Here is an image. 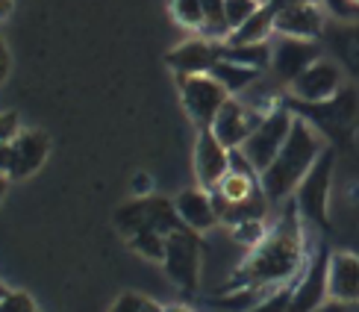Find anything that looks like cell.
<instances>
[{
  "instance_id": "60d3db41",
  "label": "cell",
  "mask_w": 359,
  "mask_h": 312,
  "mask_svg": "<svg viewBox=\"0 0 359 312\" xmlns=\"http://www.w3.org/2000/svg\"><path fill=\"white\" fill-rule=\"evenodd\" d=\"M351 309H353V312H359V301H353V304H351Z\"/></svg>"
},
{
  "instance_id": "6da1fadb",
  "label": "cell",
  "mask_w": 359,
  "mask_h": 312,
  "mask_svg": "<svg viewBox=\"0 0 359 312\" xmlns=\"http://www.w3.org/2000/svg\"><path fill=\"white\" fill-rule=\"evenodd\" d=\"M297 203H292L280 224L250 250L245 265L236 271L230 289H265L283 286L301 271L304 262V236L297 224Z\"/></svg>"
},
{
  "instance_id": "ab89813d",
  "label": "cell",
  "mask_w": 359,
  "mask_h": 312,
  "mask_svg": "<svg viewBox=\"0 0 359 312\" xmlns=\"http://www.w3.org/2000/svg\"><path fill=\"white\" fill-rule=\"evenodd\" d=\"M6 294H9V289H6L4 283H0V301H4V298H6Z\"/></svg>"
},
{
  "instance_id": "7402d4cb",
  "label": "cell",
  "mask_w": 359,
  "mask_h": 312,
  "mask_svg": "<svg viewBox=\"0 0 359 312\" xmlns=\"http://www.w3.org/2000/svg\"><path fill=\"white\" fill-rule=\"evenodd\" d=\"M201 6H203V18H206L203 33L227 41L230 27H227V18H224V0H201Z\"/></svg>"
},
{
  "instance_id": "d6a6232c",
  "label": "cell",
  "mask_w": 359,
  "mask_h": 312,
  "mask_svg": "<svg viewBox=\"0 0 359 312\" xmlns=\"http://www.w3.org/2000/svg\"><path fill=\"white\" fill-rule=\"evenodd\" d=\"M330 4V9L336 15H341V18H353V15H359V6L353 4V0H327Z\"/></svg>"
},
{
  "instance_id": "4dcf8cb0",
  "label": "cell",
  "mask_w": 359,
  "mask_h": 312,
  "mask_svg": "<svg viewBox=\"0 0 359 312\" xmlns=\"http://www.w3.org/2000/svg\"><path fill=\"white\" fill-rule=\"evenodd\" d=\"M142 306H144V298H142V294L127 292V294H121V298L112 304L109 312H142Z\"/></svg>"
},
{
  "instance_id": "f1b7e54d",
  "label": "cell",
  "mask_w": 359,
  "mask_h": 312,
  "mask_svg": "<svg viewBox=\"0 0 359 312\" xmlns=\"http://www.w3.org/2000/svg\"><path fill=\"white\" fill-rule=\"evenodd\" d=\"M18 136H21L18 112H0V144H12Z\"/></svg>"
},
{
  "instance_id": "d6986e66",
  "label": "cell",
  "mask_w": 359,
  "mask_h": 312,
  "mask_svg": "<svg viewBox=\"0 0 359 312\" xmlns=\"http://www.w3.org/2000/svg\"><path fill=\"white\" fill-rule=\"evenodd\" d=\"M221 59H230L236 65L245 68H268L271 65V44L259 41V44H224L221 41Z\"/></svg>"
},
{
  "instance_id": "52a82bcc",
  "label": "cell",
  "mask_w": 359,
  "mask_h": 312,
  "mask_svg": "<svg viewBox=\"0 0 359 312\" xmlns=\"http://www.w3.org/2000/svg\"><path fill=\"white\" fill-rule=\"evenodd\" d=\"M292 124H294V115L289 109H268L262 124L250 133V139L242 144L245 156L253 162V168H257L259 174L271 165V162L277 159V154L283 151V144H286L289 133H292Z\"/></svg>"
},
{
  "instance_id": "7c38bea8",
  "label": "cell",
  "mask_w": 359,
  "mask_h": 312,
  "mask_svg": "<svg viewBox=\"0 0 359 312\" xmlns=\"http://www.w3.org/2000/svg\"><path fill=\"white\" fill-rule=\"evenodd\" d=\"M341 88V68L333 59H318L292 83V95L301 103H327Z\"/></svg>"
},
{
  "instance_id": "44dd1931",
  "label": "cell",
  "mask_w": 359,
  "mask_h": 312,
  "mask_svg": "<svg viewBox=\"0 0 359 312\" xmlns=\"http://www.w3.org/2000/svg\"><path fill=\"white\" fill-rule=\"evenodd\" d=\"M259 177H245V174H227L221 180V186L212 191V195L221 201V203H238V201H248L259 191Z\"/></svg>"
},
{
  "instance_id": "8992f818",
  "label": "cell",
  "mask_w": 359,
  "mask_h": 312,
  "mask_svg": "<svg viewBox=\"0 0 359 312\" xmlns=\"http://www.w3.org/2000/svg\"><path fill=\"white\" fill-rule=\"evenodd\" d=\"M180 83V97H183V107L189 112V118L201 130H209L212 121L218 118L221 107L227 103L233 95L224 88L212 74H198V77H177Z\"/></svg>"
},
{
  "instance_id": "5bb4252c",
  "label": "cell",
  "mask_w": 359,
  "mask_h": 312,
  "mask_svg": "<svg viewBox=\"0 0 359 312\" xmlns=\"http://www.w3.org/2000/svg\"><path fill=\"white\" fill-rule=\"evenodd\" d=\"M324 29V12L318 4H286L277 9L274 33L292 36V39H309L316 41Z\"/></svg>"
},
{
  "instance_id": "ba28073f",
  "label": "cell",
  "mask_w": 359,
  "mask_h": 312,
  "mask_svg": "<svg viewBox=\"0 0 359 312\" xmlns=\"http://www.w3.org/2000/svg\"><path fill=\"white\" fill-rule=\"evenodd\" d=\"M262 118H265V112L250 109V107H245L242 100L230 97L221 107L218 118L212 121V127H209V130L215 133V139L227 147V151H236V147H242L250 139V133L262 124Z\"/></svg>"
},
{
  "instance_id": "e0dca14e",
  "label": "cell",
  "mask_w": 359,
  "mask_h": 312,
  "mask_svg": "<svg viewBox=\"0 0 359 312\" xmlns=\"http://www.w3.org/2000/svg\"><path fill=\"white\" fill-rule=\"evenodd\" d=\"M330 298L341 304L359 301V257L333 254L330 257Z\"/></svg>"
},
{
  "instance_id": "b9f144b4",
  "label": "cell",
  "mask_w": 359,
  "mask_h": 312,
  "mask_svg": "<svg viewBox=\"0 0 359 312\" xmlns=\"http://www.w3.org/2000/svg\"><path fill=\"white\" fill-rule=\"evenodd\" d=\"M259 4H262V6H265V4H274V0H259Z\"/></svg>"
},
{
  "instance_id": "603a6c76",
  "label": "cell",
  "mask_w": 359,
  "mask_h": 312,
  "mask_svg": "<svg viewBox=\"0 0 359 312\" xmlns=\"http://www.w3.org/2000/svg\"><path fill=\"white\" fill-rule=\"evenodd\" d=\"M165 239L168 236H159V233H139V236H133V239H127V242H130V247L136 250V254L162 262L165 259Z\"/></svg>"
},
{
  "instance_id": "7a4b0ae2",
  "label": "cell",
  "mask_w": 359,
  "mask_h": 312,
  "mask_svg": "<svg viewBox=\"0 0 359 312\" xmlns=\"http://www.w3.org/2000/svg\"><path fill=\"white\" fill-rule=\"evenodd\" d=\"M324 154V142L316 130L309 127L306 118H297L294 115V124L292 133L283 151L277 154V159L259 174V186L265 191L268 201H283L289 198L292 191L301 186V180L309 174V168L316 165V159Z\"/></svg>"
},
{
  "instance_id": "74e56055",
  "label": "cell",
  "mask_w": 359,
  "mask_h": 312,
  "mask_svg": "<svg viewBox=\"0 0 359 312\" xmlns=\"http://www.w3.org/2000/svg\"><path fill=\"white\" fill-rule=\"evenodd\" d=\"M12 12V0H0V18H6Z\"/></svg>"
},
{
  "instance_id": "8fae6325",
  "label": "cell",
  "mask_w": 359,
  "mask_h": 312,
  "mask_svg": "<svg viewBox=\"0 0 359 312\" xmlns=\"http://www.w3.org/2000/svg\"><path fill=\"white\" fill-rule=\"evenodd\" d=\"M194 174L198 183L206 191H215L221 180L230 174V151L224 147L212 130L198 133V144H194Z\"/></svg>"
},
{
  "instance_id": "9a60e30c",
  "label": "cell",
  "mask_w": 359,
  "mask_h": 312,
  "mask_svg": "<svg viewBox=\"0 0 359 312\" xmlns=\"http://www.w3.org/2000/svg\"><path fill=\"white\" fill-rule=\"evenodd\" d=\"M50 154V139L41 130H21V136L12 142V171L9 180H24L33 177L41 162Z\"/></svg>"
},
{
  "instance_id": "d4e9b609",
  "label": "cell",
  "mask_w": 359,
  "mask_h": 312,
  "mask_svg": "<svg viewBox=\"0 0 359 312\" xmlns=\"http://www.w3.org/2000/svg\"><path fill=\"white\" fill-rule=\"evenodd\" d=\"M262 4L259 0H224V18H227V27H230V33L233 29L242 27L253 12H257Z\"/></svg>"
},
{
  "instance_id": "4fadbf2b",
  "label": "cell",
  "mask_w": 359,
  "mask_h": 312,
  "mask_svg": "<svg viewBox=\"0 0 359 312\" xmlns=\"http://www.w3.org/2000/svg\"><path fill=\"white\" fill-rule=\"evenodd\" d=\"M221 59V44H212L206 39H189L180 48H174L165 62L177 77H198V74H209Z\"/></svg>"
},
{
  "instance_id": "3957f363",
  "label": "cell",
  "mask_w": 359,
  "mask_h": 312,
  "mask_svg": "<svg viewBox=\"0 0 359 312\" xmlns=\"http://www.w3.org/2000/svg\"><path fill=\"white\" fill-rule=\"evenodd\" d=\"M115 227L124 233V239H133L139 233H159V236H171L174 230L183 227V221L177 215L174 201L165 198H136L124 203L115 212Z\"/></svg>"
},
{
  "instance_id": "5b68a950",
  "label": "cell",
  "mask_w": 359,
  "mask_h": 312,
  "mask_svg": "<svg viewBox=\"0 0 359 312\" xmlns=\"http://www.w3.org/2000/svg\"><path fill=\"white\" fill-rule=\"evenodd\" d=\"M201 254H203V242L201 233H194L189 227L174 230L165 239V274L183 292H194L201 283Z\"/></svg>"
},
{
  "instance_id": "484cf974",
  "label": "cell",
  "mask_w": 359,
  "mask_h": 312,
  "mask_svg": "<svg viewBox=\"0 0 359 312\" xmlns=\"http://www.w3.org/2000/svg\"><path fill=\"white\" fill-rule=\"evenodd\" d=\"M292 289H294V286H280L277 292H271L268 298L257 301V304H253L250 309H245V312H289Z\"/></svg>"
},
{
  "instance_id": "277c9868",
  "label": "cell",
  "mask_w": 359,
  "mask_h": 312,
  "mask_svg": "<svg viewBox=\"0 0 359 312\" xmlns=\"http://www.w3.org/2000/svg\"><path fill=\"white\" fill-rule=\"evenodd\" d=\"M333 165H336V151L324 147V154L316 159V165L297 186V212L316 227H330L327 221V201H330V180H333Z\"/></svg>"
},
{
  "instance_id": "7bdbcfd3",
  "label": "cell",
  "mask_w": 359,
  "mask_h": 312,
  "mask_svg": "<svg viewBox=\"0 0 359 312\" xmlns=\"http://www.w3.org/2000/svg\"><path fill=\"white\" fill-rule=\"evenodd\" d=\"M353 4H356V6H359V0H353Z\"/></svg>"
},
{
  "instance_id": "cb8c5ba5",
  "label": "cell",
  "mask_w": 359,
  "mask_h": 312,
  "mask_svg": "<svg viewBox=\"0 0 359 312\" xmlns=\"http://www.w3.org/2000/svg\"><path fill=\"white\" fill-rule=\"evenodd\" d=\"M171 12H174V18L189 29H203V24H206L201 0H171Z\"/></svg>"
},
{
  "instance_id": "8d00e7d4",
  "label": "cell",
  "mask_w": 359,
  "mask_h": 312,
  "mask_svg": "<svg viewBox=\"0 0 359 312\" xmlns=\"http://www.w3.org/2000/svg\"><path fill=\"white\" fill-rule=\"evenodd\" d=\"M162 312H194V309L183 306V304H171V306H162Z\"/></svg>"
},
{
  "instance_id": "1f68e13d",
  "label": "cell",
  "mask_w": 359,
  "mask_h": 312,
  "mask_svg": "<svg viewBox=\"0 0 359 312\" xmlns=\"http://www.w3.org/2000/svg\"><path fill=\"white\" fill-rule=\"evenodd\" d=\"M151 189H154L151 174H136L133 177V195L136 198H151Z\"/></svg>"
},
{
  "instance_id": "f546056e",
  "label": "cell",
  "mask_w": 359,
  "mask_h": 312,
  "mask_svg": "<svg viewBox=\"0 0 359 312\" xmlns=\"http://www.w3.org/2000/svg\"><path fill=\"white\" fill-rule=\"evenodd\" d=\"M230 171H233V174H245V177H259V171L253 168V162L245 156L242 147L230 151Z\"/></svg>"
},
{
  "instance_id": "30bf717a",
  "label": "cell",
  "mask_w": 359,
  "mask_h": 312,
  "mask_svg": "<svg viewBox=\"0 0 359 312\" xmlns=\"http://www.w3.org/2000/svg\"><path fill=\"white\" fill-rule=\"evenodd\" d=\"M321 59V48L309 39H292V36H280L277 44L271 48V68L277 74V80L283 83H294L301 74L316 65Z\"/></svg>"
},
{
  "instance_id": "83f0119b",
  "label": "cell",
  "mask_w": 359,
  "mask_h": 312,
  "mask_svg": "<svg viewBox=\"0 0 359 312\" xmlns=\"http://www.w3.org/2000/svg\"><path fill=\"white\" fill-rule=\"evenodd\" d=\"M0 312H39V306L27 292H9L0 301Z\"/></svg>"
},
{
  "instance_id": "ffe728a7",
  "label": "cell",
  "mask_w": 359,
  "mask_h": 312,
  "mask_svg": "<svg viewBox=\"0 0 359 312\" xmlns=\"http://www.w3.org/2000/svg\"><path fill=\"white\" fill-rule=\"evenodd\" d=\"M212 77L227 88L230 95H236V92H242V88H248L253 80L259 77V71L257 68H245V65H236V62H230V59H218L215 62V68L209 71Z\"/></svg>"
},
{
  "instance_id": "d590c367",
  "label": "cell",
  "mask_w": 359,
  "mask_h": 312,
  "mask_svg": "<svg viewBox=\"0 0 359 312\" xmlns=\"http://www.w3.org/2000/svg\"><path fill=\"white\" fill-rule=\"evenodd\" d=\"M318 312H353L351 304H341V301H330V304H324Z\"/></svg>"
},
{
  "instance_id": "e575fe53",
  "label": "cell",
  "mask_w": 359,
  "mask_h": 312,
  "mask_svg": "<svg viewBox=\"0 0 359 312\" xmlns=\"http://www.w3.org/2000/svg\"><path fill=\"white\" fill-rule=\"evenodd\" d=\"M12 171V144H0V174L9 177Z\"/></svg>"
},
{
  "instance_id": "4316f807",
  "label": "cell",
  "mask_w": 359,
  "mask_h": 312,
  "mask_svg": "<svg viewBox=\"0 0 359 312\" xmlns=\"http://www.w3.org/2000/svg\"><path fill=\"white\" fill-rule=\"evenodd\" d=\"M265 224L262 221H245V224H238V227H233V239L238 242V245H248V247H257L262 239H265Z\"/></svg>"
},
{
  "instance_id": "2e32d148",
  "label": "cell",
  "mask_w": 359,
  "mask_h": 312,
  "mask_svg": "<svg viewBox=\"0 0 359 312\" xmlns=\"http://www.w3.org/2000/svg\"><path fill=\"white\" fill-rule=\"evenodd\" d=\"M174 206H177V215H180V221H183V227H189L194 233H203V230L215 227L221 221L218 210H215V201H212V191H206V189L180 191Z\"/></svg>"
},
{
  "instance_id": "ac0fdd59",
  "label": "cell",
  "mask_w": 359,
  "mask_h": 312,
  "mask_svg": "<svg viewBox=\"0 0 359 312\" xmlns=\"http://www.w3.org/2000/svg\"><path fill=\"white\" fill-rule=\"evenodd\" d=\"M274 18H277V6H271V4L259 6L242 27L233 29L224 44H259V41H268V36L274 33Z\"/></svg>"
},
{
  "instance_id": "9c48e42d",
  "label": "cell",
  "mask_w": 359,
  "mask_h": 312,
  "mask_svg": "<svg viewBox=\"0 0 359 312\" xmlns=\"http://www.w3.org/2000/svg\"><path fill=\"white\" fill-rule=\"evenodd\" d=\"M327 280H330V254H327V247H321L312 257L304 277L297 280V286L292 289L289 312H318L324 306V298L330 294V283Z\"/></svg>"
},
{
  "instance_id": "836d02e7",
  "label": "cell",
  "mask_w": 359,
  "mask_h": 312,
  "mask_svg": "<svg viewBox=\"0 0 359 312\" xmlns=\"http://www.w3.org/2000/svg\"><path fill=\"white\" fill-rule=\"evenodd\" d=\"M9 65H12V59H9V48H6V41L0 39V83H4L9 77Z\"/></svg>"
},
{
  "instance_id": "f35d334b",
  "label": "cell",
  "mask_w": 359,
  "mask_h": 312,
  "mask_svg": "<svg viewBox=\"0 0 359 312\" xmlns=\"http://www.w3.org/2000/svg\"><path fill=\"white\" fill-rule=\"evenodd\" d=\"M6 189H9V177H6V174H0V201H4Z\"/></svg>"
}]
</instances>
